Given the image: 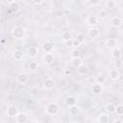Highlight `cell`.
<instances>
[{
  "mask_svg": "<svg viewBox=\"0 0 123 123\" xmlns=\"http://www.w3.org/2000/svg\"><path fill=\"white\" fill-rule=\"evenodd\" d=\"M60 111V106L56 102H50L45 107V112L48 115H56Z\"/></svg>",
  "mask_w": 123,
  "mask_h": 123,
  "instance_id": "6da1fadb",
  "label": "cell"
},
{
  "mask_svg": "<svg viewBox=\"0 0 123 123\" xmlns=\"http://www.w3.org/2000/svg\"><path fill=\"white\" fill-rule=\"evenodd\" d=\"M12 36L16 39H22L25 36V29L22 26H14L12 29Z\"/></svg>",
  "mask_w": 123,
  "mask_h": 123,
  "instance_id": "7a4b0ae2",
  "label": "cell"
},
{
  "mask_svg": "<svg viewBox=\"0 0 123 123\" xmlns=\"http://www.w3.org/2000/svg\"><path fill=\"white\" fill-rule=\"evenodd\" d=\"M28 80H29V76L26 73H19L16 76V84H18L20 86L26 85Z\"/></svg>",
  "mask_w": 123,
  "mask_h": 123,
  "instance_id": "3957f363",
  "label": "cell"
},
{
  "mask_svg": "<svg viewBox=\"0 0 123 123\" xmlns=\"http://www.w3.org/2000/svg\"><path fill=\"white\" fill-rule=\"evenodd\" d=\"M55 85H56V83L53 78H46L43 82V87L46 90H52L55 87Z\"/></svg>",
  "mask_w": 123,
  "mask_h": 123,
  "instance_id": "277c9868",
  "label": "cell"
},
{
  "mask_svg": "<svg viewBox=\"0 0 123 123\" xmlns=\"http://www.w3.org/2000/svg\"><path fill=\"white\" fill-rule=\"evenodd\" d=\"M55 61V57L52 53H48V54H44L42 56V62H44V64L46 65H51Z\"/></svg>",
  "mask_w": 123,
  "mask_h": 123,
  "instance_id": "5b68a950",
  "label": "cell"
},
{
  "mask_svg": "<svg viewBox=\"0 0 123 123\" xmlns=\"http://www.w3.org/2000/svg\"><path fill=\"white\" fill-rule=\"evenodd\" d=\"M87 36L92 38V39H95L97 37H99L100 36V32H99V29L96 28V27H90L88 30H87Z\"/></svg>",
  "mask_w": 123,
  "mask_h": 123,
  "instance_id": "8992f818",
  "label": "cell"
},
{
  "mask_svg": "<svg viewBox=\"0 0 123 123\" xmlns=\"http://www.w3.org/2000/svg\"><path fill=\"white\" fill-rule=\"evenodd\" d=\"M91 91L95 95H100L104 91V86L100 84H93L91 86Z\"/></svg>",
  "mask_w": 123,
  "mask_h": 123,
  "instance_id": "52a82bcc",
  "label": "cell"
},
{
  "mask_svg": "<svg viewBox=\"0 0 123 123\" xmlns=\"http://www.w3.org/2000/svg\"><path fill=\"white\" fill-rule=\"evenodd\" d=\"M108 76H109V78L111 80L116 81V80H118L120 78V73H119V71L116 68L115 69H110L108 71Z\"/></svg>",
  "mask_w": 123,
  "mask_h": 123,
  "instance_id": "ba28073f",
  "label": "cell"
},
{
  "mask_svg": "<svg viewBox=\"0 0 123 123\" xmlns=\"http://www.w3.org/2000/svg\"><path fill=\"white\" fill-rule=\"evenodd\" d=\"M6 112H7V115L10 116V117H16V115L19 113V111H18V109L16 107L10 106V107H8Z\"/></svg>",
  "mask_w": 123,
  "mask_h": 123,
  "instance_id": "9c48e42d",
  "label": "cell"
},
{
  "mask_svg": "<svg viewBox=\"0 0 123 123\" xmlns=\"http://www.w3.org/2000/svg\"><path fill=\"white\" fill-rule=\"evenodd\" d=\"M64 104L69 108V107H72L74 105H77V98L73 95H69L65 98L64 100Z\"/></svg>",
  "mask_w": 123,
  "mask_h": 123,
  "instance_id": "30bf717a",
  "label": "cell"
},
{
  "mask_svg": "<svg viewBox=\"0 0 123 123\" xmlns=\"http://www.w3.org/2000/svg\"><path fill=\"white\" fill-rule=\"evenodd\" d=\"M86 23H87L89 26L93 27V26H96V25L98 24V17H97L96 15L91 14V15H88V16L86 17Z\"/></svg>",
  "mask_w": 123,
  "mask_h": 123,
  "instance_id": "8fae6325",
  "label": "cell"
},
{
  "mask_svg": "<svg viewBox=\"0 0 123 123\" xmlns=\"http://www.w3.org/2000/svg\"><path fill=\"white\" fill-rule=\"evenodd\" d=\"M111 24L114 28H119L122 25V18L119 16H113L111 19Z\"/></svg>",
  "mask_w": 123,
  "mask_h": 123,
  "instance_id": "7c38bea8",
  "label": "cell"
},
{
  "mask_svg": "<svg viewBox=\"0 0 123 123\" xmlns=\"http://www.w3.org/2000/svg\"><path fill=\"white\" fill-rule=\"evenodd\" d=\"M42 49L44 51V53L48 54V53H52L53 52V49H54V44L50 41H45L42 45Z\"/></svg>",
  "mask_w": 123,
  "mask_h": 123,
  "instance_id": "4fadbf2b",
  "label": "cell"
},
{
  "mask_svg": "<svg viewBox=\"0 0 123 123\" xmlns=\"http://www.w3.org/2000/svg\"><path fill=\"white\" fill-rule=\"evenodd\" d=\"M110 120V115L106 112H101L97 116V122L98 123H108Z\"/></svg>",
  "mask_w": 123,
  "mask_h": 123,
  "instance_id": "5bb4252c",
  "label": "cell"
},
{
  "mask_svg": "<svg viewBox=\"0 0 123 123\" xmlns=\"http://www.w3.org/2000/svg\"><path fill=\"white\" fill-rule=\"evenodd\" d=\"M15 120L17 123H27L28 121V116L25 112H19L16 117H15Z\"/></svg>",
  "mask_w": 123,
  "mask_h": 123,
  "instance_id": "9a60e30c",
  "label": "cell"
},
{
  "mask_svg": "<svg viewBox=\"0 0 123 123\" xmlns=\"http://www.w3.org/2000/svg\"><path fill=\"white\" fill-rule=\"evenodd\" d=\"M12 59L14 61H22L24 59V53L21 50H14L12 52Z\"/></svg>",
  "mask_w": 123,
  "mask_h": 123,
  "instance_id": "2e32d148",
  "label": "cell"
},
{
  "mask_svg": "<svg viewBox=\"0 0 123 123\" xmlns=\"http://www.w3.org/2000/svg\"><path fill=\"white\" fill-rule=\"evenodd\" d=\"M106 46L109 48V49H113V48H115V47H117V41H116V39L115 38H113V37H111V38H108L107 40H106Z\"/></svg>",
  "mask_w": 123,
  "mask_h": 123,
  "instance_id": "e0dca14e",
  "label": "cell"
},
{
  "mask_svg": "<svg viewBox=\"0 0 123 123\" xmlns=\"http://www.w3.org/2000/svg\"><path fill=\"white\" fill-rule=\"evenodd\" d=\"M37 53H38V49L36 46H30L27 50V54L30 58H36Z\"/></svg>",
  "mask_w": 123,
  "mask_h": 123,
  "instance_id": "ac0fdd59",
  "label": "cell"
},
{
  "mask_svg": "<svg viewBox=\"0 0 123 123\" xmlns=\"http://www.w3.org/2000/svg\"><path fill=\"white\" fill-rule=\"evenodd\" d=\"M70 63L73 67L78 68L79 66H81L83 64V60L81 58H71L70 60Z\"/></svg>",
  "mask_w": 123,
  "mask_h": 123,
  "instance_id": "d6986e66",
  "label": "cell"
},
{
  "mask_svg": "<svg viewBox=\"0 0 123 123\" xmlns=\"http://www.w3.org/2000/svg\"><path fill=\"white\" fill-rule=\"evenodd\" d=\"M77 71L80 76H86L88 74V67L85 64H82L81 66H79L77 68Z\"/></svg>",
  "mask_w": 123,
  "mask_h": 123,
  "instance_id": "ffe728a7",
  "label": "cell"
},
{
  "mask_svg": "<svg viewBox=\"0 0 123 123\" xmlns=\"http://www.w3.org/2000/svg\"><path fill=\"white\" fill-rule=\"evenodd\" d=\"M111 57H112L114 60H118V59H120V58H121V55H122L121 50H120L118 47H115V48L111 49Z\"/></svg>",
  "mask_w": 123,
  "mask_h": 123,
  "instance_id": "44dd1931",
  "label": "cell"
},
{
  "mask_svg": "<svg viewBox=\"0 0 123 123\" xmlns=\"http://www.w3.org/2000/svg\"><path fill=\"white\" fill-rule=\"evenodd\" d=\"M9 8L12 12H17L20 8V5L17 1H11V2H9Z\"/></svg>",
  "mask_w": 123,
  "mask_h": 123,
  "instance_id": "7402d4cb",
  "label": "cell"
},
{
  "mask_svg": "<svg viewBox=\"0 0 123 123\" xmlns=\"http://www.w3.org/2000/svg\"><path fill=\"white\" fill-rule=\"evenodd\" d=\"M68 111H69V114H71V115H77L80 112V107L77 106V105L69 107L68 108Z\"/></svg>",
  "mask_w": 123,
  "mask_h": 123,
  "instance_id": "603a6c76",
  "label": "cell"
},
{
  "mask_svg": "<svg viewBox=\"0 0 123 123\" xmlns=\"http://www.w3.org/2000/svg\"><path fill=\"white\" fill-rule=\"evenodd\" d=\"M70 39H72V36H71V34L69 32L64 31V32L62 33V40L63 42H66V41H68Z\"/></svg>",
  "mask_w": 123,
  "mask_h": 123,
  "instance_id": "cb8c5ba5",
  "label": "cell"
},
{
  "mask_svg": "<svg viewBox=\"0 0 123 123\" xmlns=\"http://www.w3.org/2000/svg\"><path fill=\"white\" fill-rule=\"evenodd\" d=\"M116 5H117V3L114 0H108L105 2V7L107 9H113L116 7Z\"/></svg>",
  "mask_w": 123,
  "mask_h": 123,
  "instance_id": "d4e9b609",
  "label": "cell"
},
{
  "mask_svg": "<svg viewBox=\"0 0 123 123\" xmlns=\"http://www.w3.org/2000/svg\"><path fill=\"white\" fill-rule=\"evenodd\" d=\"M28 67H29L30 70L36 71V70L38 68V63H37L36 61H31V62H29V63H28Z\"/></svg>",
  "mask_w": 123,
  "mask_h": 123,
  "instance_id": "484cf974",
  "label": "cell"
},
{
  "mask_svg": "<svg viewBox=\"0 0 123 123\" xmlns=\"http://www.w3.org/2000/svg\"><path fill=\"white\" fill-rule=\"evenodd\" d=\"M106 82V77L103 74H99L96 78H95V84H100V85H104V83Z\"/></svg>",
  "mask_w": 123,
  "mask_h": 123,
  "instance_id": "4316f807",
  "label": "cell"
},
{
  "mask_svg": "<svg viewBox=\"0 0 123 123\" xmlns=\"http://www.w3.org/2000/svg\"><path fill=\"white\" fill-rule=\"evenodd\" d=\"M80 44H83V43H85L86 42V37H85V35L84 34H82V33H79V34H77V36H76V38H75Z\"/></svg>",
  "mask_w": 123,
  "mask_h": 123,
  "instance_id": "83f0119b",
  "label": "cell"
},
{
  "mask_svg": "<svg viewBox=\"0 0 123 123\" xmlns=\"http://www.w3.org/2000/svg\"><path fill=\"white\" fill-rule=\"evenodd\" d=\"M106 110L109 113H113L115 111V105L113 103H108L106 105Z\"/></svg>",
  "mask_w": 123,
  "mask_h": 123,
  "instance_id": "f1b7e54d",
  "label": "cell"
},
{
  "mask_svg": "<svg viewBox=\"0 0 123 123\" xmlns=\"http://www.w3.org/2000/svg\"><path fill=\"white\" fill-rule=\"evenodd\" d=\"M71 58H81V51L79 48H74L71 51Z\"/></svg>",
  "mask_w": 123,
  "mask_h": 123,
  "instance_id": "f546056e",
  "label": "cell"
},
{
  "mask_svg": "<svg viewBox=\"0 0 123 123\" xmlns=\"http://www.w3.org/2000/svg\"><path fill=\"white\" fill-rule=\"evenodd\" d=\"M114 112H115L116 114H118V115L123 114V105H122V104L116 105V106H115V111H114Z\"/></svg>",
  "mask_w": 123,
  "mask_h": 123,
  "instance_id": "4dcf8cb0",
  "label": "cell"
},
{
  "mask_svg": "<svg viewBox=\"0 0 123 123\" xmlns=\"http://www.w3.org/2000/svg\"><path fill=\"white\" fill-rule=\"evenodd\" d=\"M106 16H107V12L105 11H100L97 17H99V18H105Z\"/></svg>",
  "mask_w": 123,
  "mask_h": 123,
  "instance_id": "1f68e13d",
  "label": "cell"
},
{
  "mask_svg": "<svg viewBox=\"0 0 123 123\" xmlns=\"http://www.w3.org/2000/svg\"><path fill=\"white\" fill-rule=\"evenodd\" d=\"M87 3H88L90 6L95 7V6H97V5L100 4V1H87Z\"/></svg>",
  "mask_w": 123,
  "mask_h": 123,
  "instance_id": "d6a6232c",
  "label": "cell"
},
{
  "mask_svg": "<svg viewBox=\"0 0 123 123\" xmlns=\"http://www.w3.org/2000/svg\"><path fill=\"white\" fill-rule=\"evenodd\" d=\"M64 43H65L66 47H68V48L73 47V39H70V40H68V41H66V42H64Z\"/></svg>",
  "mask_w": 123,
  "mask_h": 123,
  "instance_id": "836d02e7",
  "label": "cell"
},
{
  "mask_svg": "<svg viewBox=\"0 0 123 123\" xmlns=\"http://www.w3.org/2000/svg\"><path fill=\"white\" fill-rule=\"evenodd\" d=\"M81 44L76 40V39H73V47H75V48H78L79 46H80Z\"/></svg>",
  "mask_w": 123,
  "mask_h": 123,
  "instance_id": "e575fe53",
  "label": "cell"
},
{
  "mask_svg": "<svg viewBox=\"0 0 123 123\" xmlns=\"http://www.w3.org/2000/svg\"><path fill=\"white\" fill-rule=\"evenodd\" d=\"M44 2L43 1H33V4H35V5H41V4H43Z\"/></svg>",
  "mask_w": 123,
  "mask_h": 123,
  "instance_id": "d590c367",
  "label": "cell"
},
{
  "mask_svg": "<svg viewBox=\"0 0 123 123\" xmlns=\"http://www.w3.org/2000/svg\"><path fill=\"white\" fill-rule=\"evenodd\" d=\"M112 123H123V121H122L121 119L117 118V119H114V120L112 121Z\"/></svg>",
  "mask_w": 123,
  "mask_h": 123,
  "instance_id": "8d00e7d4",
  "label": "cell"
},
{
  "mask_svg": "<svg viewBox=\"0 0 123 123\" xmlns=\"http://www.w3.org/2000/svg\"><path fill=\"white\" fill-rule=\"evenodd\" d=\"M35 123H42V122H40V121H37V122H35Z\"/></svg>",
  "mask_w": 123,
  "mask_h": 123,
  "instance_id": "74e56055",
  "label": "cell"
}]
</instances>
